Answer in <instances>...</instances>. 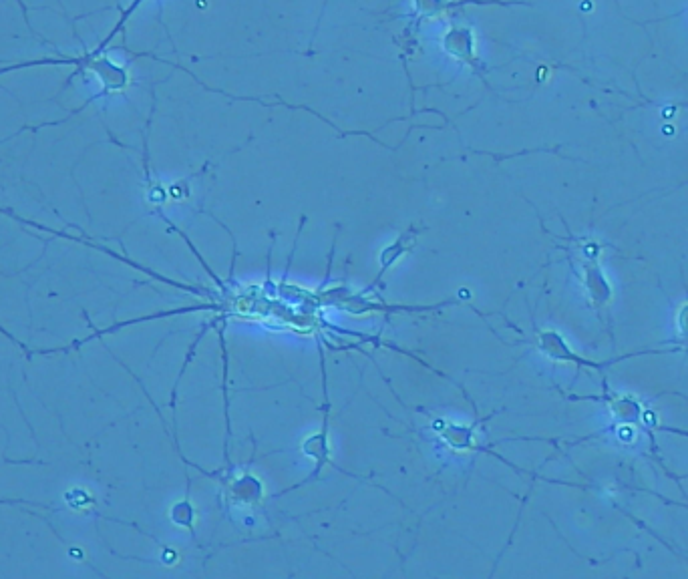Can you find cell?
Segmentation results:
<instances>
[{
  "label": "cell",
  "instance_id": "obj_1",
  "mask_svg": "<svg viewBox=\"0 0 688 579\" xmlns=\"http://www.w3.org/2000/svg\"><path fill=\"white\" fill-rule=\"evenodd\" d=\"M0 334H3V336H7V338H9V340H11V342H15V344H17V346H21V348H25V350H27V352H29V354H33V350H29V348H27V346H25V344H23V342H19V340H17V338H15V336H13V334H9V332H7V330H5V328H3V326H0Z\"/></svg>",
  "mask_w": 688,
  "mask_h": 579
}]
</instances>
